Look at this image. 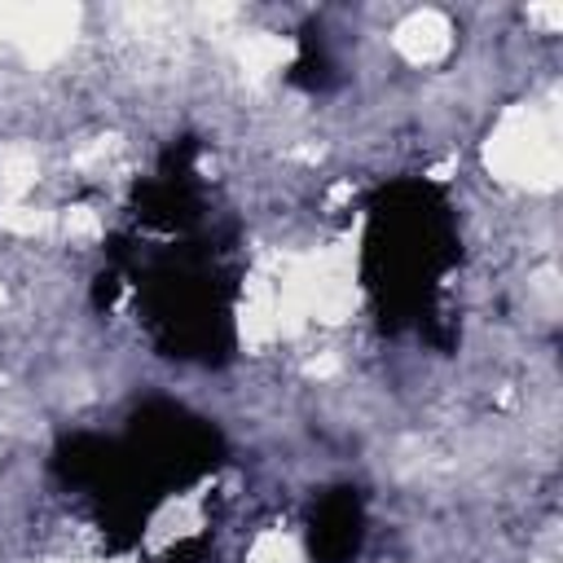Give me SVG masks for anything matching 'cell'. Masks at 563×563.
Here are the masks:
<instances>
[{"mask_svg": "<svg viewBox=\"0 0 563 563\" xmlns=\"http://www.w3.org/2000/svg\"><path fill=\"white\" fill-rule=\"evenodd\" d=\"M361 550V501L356 493H330L312 515V554L321 563H352Z\"/></svg>", "mask_w": 563, "mask_h": 563, "instance_id": "1", "label": "cell"}]
</instances>
